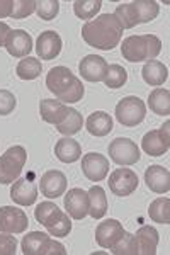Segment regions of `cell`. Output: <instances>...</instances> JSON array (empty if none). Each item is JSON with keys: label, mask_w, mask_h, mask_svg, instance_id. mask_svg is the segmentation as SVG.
Wrapping results in <instances>:
<instances>
[{"label": "cell", "mask_w": 170, "mask_h": 255, "mask_svg": "<svg viewBox=\"0 0 170 255\" xmlns=\"http://www.w3.org/2000/svg\"><path fill=\"white\" fill-rule=\"evenodd\" d=\"M82 38L89 46L111 51L123 38V27L114 14H102L92 20H87L82 27Z\"/></svg>", "instance_id": "obj_1"}, {"label": "cell", "mask_w": 170, "mask_h": 255, "mask_svg": "<svg viewBox=\"0 0 170 255\" xmlns=\"http://www.w3.org/2000/svg\"><path fill=\"white\" fill-rule=\"evenodd\" d=\"M46 87L63 104L65 102L73 104V102L82 101L85 92L80 79H77L66 67H55L49 70V73L46 75Z\"/></svg>", "instance_id": "obj_2"}, {"label": "cell", "mask_w": 170, "mask_h": 255, "mask_svg": "<svg viewBox=\"0 0 170 255\" xmlns=\"http://www.w3.org/2000/svg\"><path fill=\"white\" fill-rule=\"evenodd\" d=\"M162 49V43L157 36L153 34H143V36H130L123 41L121 55L124 60L131 63L138 61H150L159 56Z\"/></svg>", "instance_id": "obj_3"}, {"label": "cell", "mask_w": 170, "mask_h": 255, "mask_svg": "<svg viewBox=\"0 0 170 255\" xmlns=\"http://www.w3.org/2000/svg\"><path fill=\"white\" fill-rule=\"evenodd\" d=\"M27 153L22 146H12L0 157V184H12L20 175Z\"/></svg>", "instance_id": "obj_4"}, {"label": "cell", "mask_w": 170, "mask_h": 255, "mask_svg": "<svg viewBox=\"0 0 170 255\" xmlns=\"http://www.w3.org/2000/svg\"><path fill=\"white\" fill-rule=\"evenodd\" d=\"M147 116V106L140 97H124L116 106V119L123 126H136Z\"/></svg>", "instance_id": "obj_5"}, {"label": "cell", "mask_w": 170, "mask_h": 255, "mask_svg": "<svg viewBox=\"0 0 170 255\" xmlns=\"http://www.w3.org/2000/svg\"><path fill=\"white\" fill-rule=\"evenodd\" d=\"M109 157L118 165H135L140 160V148L130 138H116L109 143Z\"/></svg>", "instance_id": "obj_6"}, {"label": "cell", "mask_w": 170, "mask_h": 255, "mask_svg": "<svg viewBox=\"0 0 170 255\" xmlns=\"http://www.w3.org/2000/svg\"><path fill=\"white\" fill-rule=\"evenodd\" d=\"M169 128H170V123L167 121L160 129L148 131L143 136L142 148L150 157H160V155H165L169 151V146H170Z\"/></svg>", "instance_id": "obj_7"}, {"label": "cell", "mask_w": 170, "mask_h": 255, "mask_svg": "<svg viewBox=\"0 0 170 255\" xmlns=\"http://www.w3.org/2000/svg\"><path fill=\"white\" fill-rule=\"evenodd\" d=\"M109 189L116 196H130L138 189V175L131 168H116L109 175Z\"/></svg>", "instance_id": "obj_8"}, {"label": "cell", "mask_w": 170, "mask_h": 255, "mask_svg": "<svg viewBox=\"0 0 170 255\" xmlns=\"http://www.w3.org/2000/svg\"><path fill=\"white\" fill-rule=\"evenodd\" d=\"M29 225L27 215L19 208H0V232L2 233H24Z\"/></svg>", "instance_id": "obj_9"}, {"label": "cell", "mask_w": 170, "mask_h": 255, "mask_svg": "<svg viewBox=\"0 0 170 255\" xmlns=\"http://www.w3.org/2000/svg\"><path fill=\"white\" fill-rule=\"evenodd\" d=\"M82 172L92 182L104 180L109 174V160L101 153H87L82 158Z\"/></svg>", "instance_id": "obj_10"}, {"label": "cell", "mask_w": 170, "mask_h": 255, "mask_svg": "<svg viewBox=\"0 0 170 255\" xmlns=\"http://www.w3.org/2000/svg\"><path fill=\"white\" fill-rule=\"evenodd\" d=\"M124 228L118 220H106L95 228V242L102 249H113V245L123 237Z\"/></svg>", "instance_id": "obj_11"}, {"label": "cell", "mask_w": 170, "mask_h": 255, "mask_svg": "<svg viewBox=\"0 0 170 255\" xmlns=\"http://www.w3.org/2000/svg\"><path fill=\"white\" fill-rule=\"evenodd\" d=\"M41 194L49 197V199H56V197L63 196L66 191V177L60 170H48L43 174L39 180Z\"/></svg>", "instance_id": "obj_12"}, {"label": "cell", "mask_w": 170, "mask_h": 255, "mask_svg": "<svg viewBox=\"0 0 170 255\" xmlns=\"http://www.w3.org/2000/svg\"><path fill=\"white\" fill-rule=\"evenodd\" d=\"M65 209L73 220H82L89 215V194L82 189H70L65 196Z\"/></svg>", "instance_id": "obj_13"}, {"label": "cell", "mask_w": 170, "mask_h": 255, "mask_svg": "<svg viewBox=\"0 0 170 255\" xmlns=\"http://www.w3.org/2000/svg\"><path fill=\"white\" fill-rule=\"evenodd\" d=\"M5 48L14 58H26L29 53L32 51V38L22 29L10 31L9 38H7Z\"/></svg>", "instance_id": "obj_14"}, {"label": "cell", "mask_w": 170, "mask_h": 255, "mask_svg": "<svg viewBox=\"0 0 170 255\" xmlns=\"http://www.w3.org/2000/svg\"><path fill=\"white\" fill-rule=\"evenodd\" d=\"M82 77L89 82H102L107 72V63L104 58L97 55H87L78 65Z\"/></svg>", "instance_id": "obj_15"}, {"label": "cell", "mask_w": 170, "mask_h": 255, "mask_svg": "<svg viewBox=\"0 0 170 255\" xmlns=\"http://www.w3.org/2000/svg\"><path fill=\"white\" fill-rule=\"evenodd\" d=\"M10 197L19 206H31L36 203L38 187H36V184L29 182L27 179H15L10 187Z\"/></svg>", "instance_id": "obj_16"}, {"label": "cell", "mask_w": 170, "mask_h": 255, "mask_svg": "<svg viewBox=\"0 0 170 255\" xmlns=\"http://www.w3.org/2000/svg\"><path fill=\"white\" fill-rule=\"evenodd\" d=\"M61 51V38L55 31H44L39 34L36 43V53L41 60H53Z\"/></svg>", "instance_id": "obj_17"}, {"label": "cell", "mask_w": 170, "mask_h": 255, "mask_svg": "<svg viewBox=\"0 0 170 255\" xmlns=\"http://www.w3.org/2000/svg\"><path fill=\"white\" fill-rule=\"evenodd\" d=\"M145 182L150 191L157 194H165L170 189V174L169 168L162 165H150L145 172Z\"/></svg>", "instance_id": "obj_18"}, {"label": "cell", "mask_w": 170, "mask_h": 255, "mask_svg": "<svg viewBox=\"0 0 170 255\" xmlns=\"http://www.w3.org/2000/svg\"><path fill=\"white\" fill-rule=\"evenodd\" d=\"M39 113H41V118H43L44 123L58 126L60 123H63V119L66 118L68 108H66L61 101L44 99V101H41V104H39Z\"/></svg>", "instance_id": "obj_19"}, {"label": "cell", "mask_w": 170, "mask_h": 255, "mask_svg": "<svg viewBox=\"0 0 170 255\" xmlns=\"http://www.w3.org/2000/svg\"><path fill=\"white\" fill-rule=\"evenodd\" d=\"M43 226L53 237H66L72 232V221L68 218V213H63L60 208H56L53 211V215L44 221Z\"/></svg>", "instance_id": "obj_20"}, {"label": "cell", "mask_w": 170, "mask_h": 255, "mask_svg": "<svg viewBox=\"0 0 170 255\" xmlns=\"http://www.w3.org/2000/svg\"><path fill=\"white\" fill-rule=\"evenodd\" d=\"M136 244H138V254L143 255H153L157 252L159 245V232L153 226H142L136 232Z\"/></svg>", "instance_id": "obj_21"}, {"label": "cell", "mask_w": 170, "mask_h": 255, "mask_svg": "<svg viewBox=\"0 0 170 255\" xmlns=\"http://www.w3.org/2000/svg\"><path fill=\"white\" fill-rule=\"evenodd\" d=\"M55 155L63 163L77 162L82 157V146L78 145V141L72 138H61L58 139L55 145Z\"/></svg>", "instance_id": "obj_22"}, {"label": "cell", "mask_w": 170, "mask_h": 255, "mask_svg": "<svg viewBox=\"0 0 170 255\" xmlns=\"http://www.w3.org/2000/svg\"><path fill=\"white\" fill-rule=\"evenodd\" d=\"M113 118L104 111H95L87 119V131L94 136H106L113 131Z\"/></svg>", "instance_id": "obj_23"}, {"label": "cell", "mask_w": 170, "mask_h": 255, "mask_svg": "<svg viewBox=\"0 0 170 255\" xmlns=\"http://www.w3.org/2000/svg\"><path fill=\"white\" fill-rule=\"evenodd\" d=\"M142 75H143V80L147 82L148 85L159 87V85H162L169 79V70L162 61L150 60L145 63V67L142 70Z\"/></svg>", "instance_id": "obj_24"}, {"label": "cell", "mask_w": 170, "mask_h": 255, "mask_svg": "<svg viewBox=\"0 0 170 255\" xmlns=\"http://www.w3.org/2000/svg\"><path fill=\"white\" fill-rule=\"evenodd\" d=\"M89 194V215L94 218V220H99L106 215L107 211V197L104 189L101 186H94L90 187V191L87 192Z\"/></svg>", "instance_id": "obj_25"}, {"label": "cell", "mask_w": 170, "mask_h": 255, "mask_svg": "<svg viewBox=\"0 0 170 255\" xmlns=\"http://www.w3.org/2000/svg\"><path fill=\"white\" fill-rule=\"evenodd\" d=\"M148 106L159 116L170 114V92L167 89H155L148 97Z\"/></svg>", "instance_id": "obj_26"}, {"label": "cell", "mask_w": 170, "mask_h": 255, "mask_svg": "<svg viewBox=\"0 0 170 255\" xmlns=\"http://www.w3.org/2000/svg\"><path fill=\"white\" fill-rule=\"evenodd\" d=\"M148 215L155 223L169 225L170 223V199L169 197H159L150 204Z\"/></svg>", "instance_id": "obj_27"}, {"label": "cell", "mask_w": 170, "mask_h": 255, "mask_svg": "<svg viewBox=\"0 0 170 255\" xmlns=\"http://www.w3.org/2000/svg\"><path fill=\"white\" fill-rule=\"evenodd\" d=\"M133 9L136 12L138 24H145L159 15L160 5L157 2H150V0H140V2H133Z\"/></svg>", "instance_id": "obj_28"}, {"label": "cell", "mask_w": 170, "mask_h": 255, "mask_svg": "<svg viewBox=\"0 0 170 255\" xmlns=\"http://www.w3.org/2000/svg\"><path fill=\"white\" fill-rule=\"evenodd\" d=\"M17 77L22 80H34L41 75V61L32 56H26L17 65Z\"/></svg>", "instance_id": "obj_29"}, {"label": "cell", "mask_w": 170, "mask_h": 255, "mask_svg": "<svg viewBox=\"0 0 170 255\" xmlns=\"http://www.w3.org/2000/svg\"><path fill=\"white\" fill-rule=\"evenodd\" d=\"M82 125H84V119H82L80 113H78L77 109H72L68 108V113H66V118L63 119V123H60V125L56 126V129L60 131L61 134H66V136H70V134H75L80 131Z\"/></svg>", "instance_id": "obj_30"}, {"label": "cell", "mask_w": 170, "mask_h": 255, "mask_svg": "<svg viewBox=\"0 0 170 255\" xmlns=\"http://www.w3.org/2000/svg\"><path fill=\"white\" fill-rule=\"evenodd\" d=\"M46 233H41V232H31L27 233L26 237L22 238L20 242V247H22V254L24 255H39V249L44 242L48 240Z\"/></svg>", "instance_id": "obj_31"}, {"label": "cell", "mask_w": 170, "mask_h": 255, "mask_svg": "<svg viewBox=\"0 0 170 255\" xmlns=\"http://www.w3.org/2000/svg\"><path fill=\"white\" fill-rule=\"evenodd\" d=\"M102 7L101 0H77L73 3V12L78 19H90L95 17V14H99Z\"/></svg>", "instance_id": "obj_32"}, {"label": "cell", "mask_w": 170, "mask_h": 255, "mask_svg": "<svg viewBox=\"0 0 170 255\" xmlns=\"http://www.w3.org/2000/svg\"><path fill=\"white\" fill-rule=\"evenodd\" d=\"M128 80V73L121 65H107V72H106V77H104V84L106 87L109 89H119L126 84Z\"/></svg>", "instance_id": "obj_33"}, {"label": "cell", "mask_w": 170, "mask_h": 255, "mask_svg": "<svg viewBox=\"0 0 170 255\" xmlns=\"http://www.w3.org/2000/svg\"><path fill=\"white\" fill-rule=\"evenodd\" d=\"M114 17L119 20L123 29H131V27L138 26V19H136V12L133 9V2L130 3H121L116 7Z\"/></svg>", "instance_id": "obj_34"}, {"label": "cell", "mask_w": 170, "mask_h": 255, "mask_svg": "<svg viewBox=\"0 0 170 255\" xmlns=\"http://www.w3.org/2000/svg\"><path fill=\"white\" fill-rule=\"evenodd\" d=\"M113 254L116 255H136L138 254V244H136V238L131 233L124 232L123 237L113 245Z\"/></svg>", "instance_id": "obj_35"}, {"label": "cell", "mask_w": 170, "mask_h": 255, "mask_svg": "<svg viewBox=\"0 0 170 255\" xmlns=\"http://www.w3.org/2000/svg\"><path fill=\"white\" fill-rule=\"evenodd\" d=\"M58 10H60V2L56 0H41V2H36V12H38L39 19L43 20H51L58 15Z\"/></svg>", "instance_id": "obj_36"}, {"label": "cell", "mask_w": 170, "mask_h": 255, "mask_svg": "<svg viewBox=\"0 0 170 255\" xmlns=\"http://www.w3.org/2000/svg\"><path fill=\"white\" fill-rule=\"evenodd\" d=\"M36 10L34 0H15L12 5V17L14 19H24L31 15Z\"/></svg>", "instance_id": "obj_37"}, {"label": "cell", "mask_w": 170, "mask_h": 255, "mask_svg": "<svg viewBox=\"0 0 170 255\" xmlns=\"http://www.w3.org/2000/svg\"><path fill=\"white\" fill-rule=\"evenodd\" d=\"M15 104H17V101H15L14 94L9 90H0V116L10 114L15 109Z\"/></svg>", "instance_id": "obj_38"}, {"label": "cell", "mask_w": 170, "mask_h": 255, "mask_svg": "<svg viewBox=\"0 0 170 255\" xmlns=\"http://www.w3.org/2000/svg\"><path fill=\"white\" fill-rule=\"evenodd\" d=\"M17 250V240L12 233H2L0 235V255H14Z\"/></svg>", "instance_id": "obj_39"}, {"label": "cell", "mask_w": 170, "mask_h": 255, "mask_svg": "<svg viewBox=\"0 0 170 255\" xmlns=\"http://www.w3.org/2000/svg\"><path fill=\"white\" fill-rule=\"evenodd\" d=\"M66 250L60 242H55L51 238H48L39 249V255H65Z\"/></svg>", "instance_id": "obj_40"}, {"label": "cell", "mask_w": 170, "mask_h": 255, "mask_svg": "<svg viewBox=\"0 0 170 255\" xmlns=\"http://www.w3.org/2000/svg\"><path fill=\"white\" fill-rule=\"evenodd\" d=\"M56 208L58 206H56V204H53V203H41L39 206L36 208V211H34L36 220H38L41 225H44V221H46L48 218L53 215V211H55Z\"/></svg>", "instance_id": "obj_41"}, {"label": "cell", "mask_w": 170, "mask_h": 255, "mask_svg": "<svg viewBox=\"0 0 170 255\" xmlns=\"http://www.w3.org/2000/svg\"><path fill=\"white\" fill-rule=\"evenodd\" d=\"M12 5H14L12 0H0V19L12 15Z\"/></svg>", "instance_id": "obj_42"}, {"label": "cell", "mask_w": 170, "mask_h": 255, "mask_svg": "<svg viewBox=\"0 0 170 255\" xmlns=\"http://www.w3.org/2000/svg\"><path fill=\"white\" fill-rule=\"evenodd\" d=\"M10 31H12V29L9 27V24H5V22H0V46H5L7 38H9Z\"/></svg>", "instance_id": "obj_43"}]
</instances>
